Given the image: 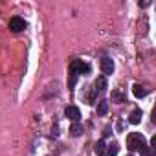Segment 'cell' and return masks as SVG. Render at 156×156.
Returning a JSON list of instances; mask_svg holds the SVG:
<instances>
[{"label": "cell", "mask_w": 156, "mask_h": 156, "mask_svg": "<svg viewBox=\"0 0 156 156\" xmlns=\"http://www.w3.org/2000/svg\"><path fill=\"white\" fill-rule=\"evenodd\" d=\"M96 90H99V92L107 90V79H105V75L98 77V81H96Z\"/></svg>", "instance_id": "10"}, {"label": "cell", "mask_w": 156, "mask_h": 156, "mask_svg": "<svg viewBox=\"0 0 156 156\" xmlns=\"http://www.w3.org/2000/svg\"><path fill=\"white\" fill-rule=\"evenodd\" d=\"M101 70H103L105 75H110V73L114 72V62H112V59L105 57V59L101 61Z\"/></svg>", "instance_id": "5"}, {"label": "cell", "mask_w": 156, "mask_h": 156, "mask_svg": "<svg viewBox=\"0 0 156 156\" xmlns=\"http://www.w3.org/2000/svg\"><path fill=\"white\" fill-rule=\"evenodd\" d=\"M70 70H72V73L79 75V73H83V72L87 73V72H88L90 68H88V66H87V64H85L83 61H79V59H73V61L70 62Z\"/></svg>", "instance_id": "2"}, {"label": "cell", "mask_w": 156, "mask_h": 156, "mask_svg": "<svg viewBox=\"0 0 156 156\" xmlns=\"http://www.w3.org/2000/svg\"><path fill=\"white\" fill-rule=\"evenodd\" d=\"M129 121H130L132 125H138V123L141 121V110H140V108H134V110L130 112V116H129Z\"/></svg>", "instance_id": "6"}, {"label": "cell", "mask_w": 156, "mask_h": 156, "mask_svg": "<svg viewBox=\"0 0 156 156\" xmlns=\"http://www.w3.org/2000/svg\"><path fill=\"white\" fill-rule=\"evenodd\" d=\"M24 28H26V22H24V19H20V17H13V19L9 20V30H11V31L19 33V31H22Z\"/></svg>", "instance_id": "3"}, {"label": "cell", "mask_w": 156, "mask_h": 156, "mask_svg": "<svg viewBox=\"0 0 156 156\" xmlns=\"http://www.w3.org/2000/svg\"><path fill=\"white\" fill-rule=\"evenodd\" d=\"M94 149H96V152H98V154H101V152L105 151V141H98Z\"/></svg>", "instance_id": "13"}, {"label": "cell", "mask_w": 156, "mask_h": 156, "mask_svg": "<svg viewBox=\"0 0 156 156\" xmlns=\"http://www.w3.org/2000/svg\"><path fill=\"white\" fill-rule=\"evenodd\" d=\"M112 103H118V105L125 103V96H123L119 90H114V92H112Z\"/></svg>", "instance_id": "9"}, {"label": "cell", "mask_w": 156, "mask_h": 156, "mask_svg": "<svg viewBox=\"0 0 156 156\" xmlns=\"http://www.w3.org/2000/svg\"><path fill=\"white\" fill-rule=\"evenodd\" d=\"M140 151H141V156H154L152 151H151V147H147V145H145L143 149H140Z\"/></svg>", "instance_id": "14"}, {"label": "cell", "mask_w": 156, "mask_h": 156, "mask_svg": "<svg viewBox=\"0 0 156 156\" xmlns=\"http://www.w3.org/2000/svg\"><path fill=\"white\" fill-rule=\"evenodd\" d=\"M75 81H77V75H75V73H72L70 83H68V88H73V87H75Z\"/></svg>", "instance_id": "15"}, {"label": "cell", "mask_w": 156, "mask_h": 156, "mask_svg": "<svg viewBox=\"0 0 156 156\" xmlns=\"http://www.w3.org/2000/svg\"><path fill=\"white\" fill-rule=\"evenodd\" d=\"M145 147V138L141 132H130L127 136V149L129 151H138Z\"/></svg>", "instance_id": "1"}, {"label": "cell", "mask_w": 156, "mask_h": 156, "mask_svg": "<svg viewBox=\"0 0 156 156\" xmlns=\"http://www.w3.org/2000/svg\"><path fill=\"white\" fill-rule=\"evenodd\" d=\"M70 132H72V136H81V134H83V127H81L79 123H73V125L70 127Z\"/></svg>", "instance_id": "11"}, {"label": "cell", "mask_w": 156, "mask_h": 156, "mask_svg": "<svg viewBox=\"0 0 156 156\" xmlns=\"http://www.w3.org/2000/svg\"><path fill=\"white\" fill-rule=\"evenodd\" d=\"M64 114H66V118H70L73 123H77V121H79V118H81V112H79V108H77V107H73V105L66 107Z\"/></svg>", "instance_id": "4"}, {"label": "cell", "mask_w": 156, "mask_h": 156, "mask_svg": "<svg viewBox=\"0 0 156 156\" xmlns=\"http://www.w3.org/2000/svg\"><path fill=\"white\" fill-rule=\"evenodd\" d=\"M107 112H108V101L101 99V101L98 103V114H99V116H105Z\"/></svg>", "instance_id": "8"}, {"label": "cell", "mask_w": 156, "mask_h": 156, "mask_svg": "<svg viewBox=\"0 0 156 156\" xmlns=\"http://www.w3.org/2000/svg\"><path fill=\"white\" fill-rule=\"evenodd\" d=\"M118 151H119V145H118L116 141L108 145V156H116V154H118Z\"/></svg>", "instance_id": "12"}, {"label": "cell", "mask_w": 156, "mask_h": 156, "mask_svg": "<svg viewBox=\"0 0 156 156\" xmlns=\"http://www.w3.org/2000/svg\"><path fill=\"white\" fill-rule=\"evenodd\" d=\"M132 92H134L136 98H145V96H147V88L141 87V85H134V87H132Z\"/></svg>", "instance_id": "7"}]
</instances>
